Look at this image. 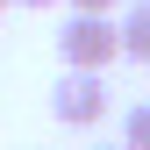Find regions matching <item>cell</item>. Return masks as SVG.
I'll list each match as a JSON object with an SVG mask.
<instances>
[{"mask_svg": "<svg viewBox=\"0 0 150 150\" xmlns=\"http://www.w3.org/2000/svg\"><path fill=\"white\" fill-rule=\"evenodd\" d=\"M14 7H57V0H14Z\"/></svg>", "mask_w": 150, "mask_h": 150, "instance_id": "8992f818", "label": "cell"}, {"mask_svg": "<svg viewBox=\"0 0 150 150\" xmlns=\"http://www.w3.org/2000/svg\"><path fill=\"white\" fill-rule=\"evenodd\" d=\"M71 7H86V14H115V0H71Z\"/></svg>", "mask_w": 150, "mask_h": 150, "instance_id": "5b68a950", "label": "cell"}, {"mask_svg": "<svg viewBox=\"0 0 150 150\" xmlns=\"http://www.w3.org/2000/svg\"><path fill=\"white\" fill-rule=\"evenodd\" d=\"M107 107H115V100H107V79H100V71H57V86H50V115H57L64 129H93V122H107Z\"/></svg>", "mask_w": 150, "mask_h": 150, "instance_id": "7a4b0ae2", "label": "cell"}, {"mask_svg": "<svg viewBox=\"0 0 150 150\" xmlns=\"http://www.w3.org/2000/svg\"><path fill=\"white\" fill-rule=\"evenodd\" d=\"M122 57L150 64V0H129V14H122Z\"/></svg>", "mask_w": 150, "mask_h": 150, "instance_id": "3957f363", "label": "cell"}, {"mask_svg": "<svg viewBox=\"0 0 150 150\" xmlns=\"http://www.w3.org/2000/svg\"><path fill=\"white\" fill-rule=\"evenodd\" d=\"M57 57L71 71H107L122 57V22L115 14H86V7H71V22L57 29Z\"/></svg>", "mask_w": 150, "mask_h": 150, "instance_id": "6da1fadb", "label": "cell"}, {"mask_svg": "<svg viewBox=\"0 0 150 150\" xmlns=\"http://www.w3.org/2000/svg\"><path fill=\"white\" fill-rule=\"evenodd\" d=\"M122 143H129V150H150V100H136V107L122 115Z\"/></svg>", "mask_w": 150, "mask_h": 150, "instance_id": "277c9868", "label": "cell"}, {"mask_svg": "<svg viewBox=\"0 0 150 150\" xmlns=\"http://www.w3.org/2000/svg\"><path fill=\"white\" fill-rule=\"evenodd\" d=\"M115 150H129V143H115Z\"/></svg>", "mask_w": 150, "mask_h": 150, "instance_id": "52a82bcc", "label": "cell"}, {"mask_svg": "<svg viewBox=\"0 0 150 150\" xmlns=\"http://www.w3.org/2000/svg\"><path fill=\"white\" fill-rule=\"evenodd\" d=\"M0 7H7V0H0Z\"/></svg>", "mask_w": 150, "mask_h": 150, "instance_id": "ba28073f", "label": "cell"}]
</instances>
